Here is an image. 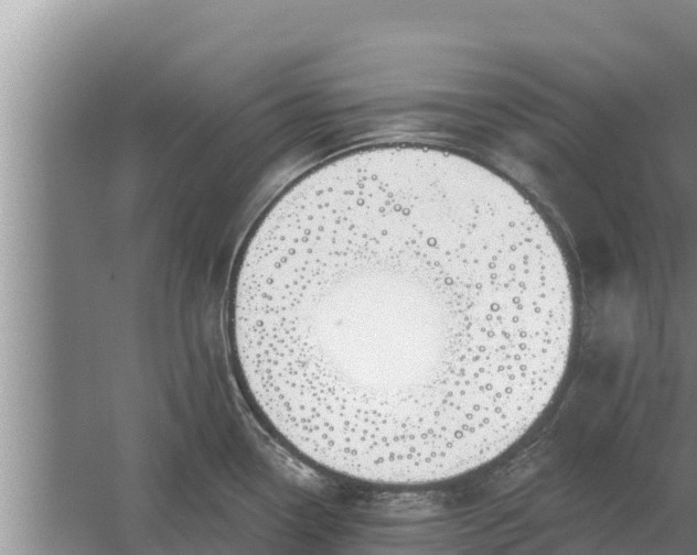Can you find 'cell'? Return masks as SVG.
I'll return each mask as SVG.
<instances>
[{"label":"cell","mask_w":697,"mask_h":555,"mask_svg":"<svg viewBox=\"0 0 697 555\" xmlns=\"http://www.w3.org/2000/svg\"><path fill=\"white\" fill-rule=\"evenodd\" d=\"M234 338L283 439L342 475L427 483L505 451L569 358L561 249L507 181L420 146L360 151L292 185L243 255Z\"/></svg>","instance_id":"6da1fadb"}]
</instances>
